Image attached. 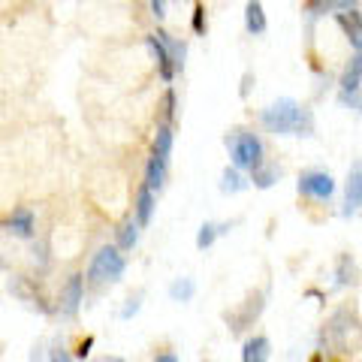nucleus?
<instances>
[{
  "mask_svg": "<svg viewBox=\"0 0 362 362\" xmlns=\"http://www.w3.org/2000/svg\"><path fill=\"white\" fill-rule=\"evenodd\" d=\"M362 350V320L356 308L341 305L329 314L320 329V354H359Z\"/></svg>",
  "mask_w": 362,
  "mask_h": 362,
  "instance_id": "1",
  "label": "nucleus"
},
{
  "mask_svg": "<svg viewBox=\"0 0 362 362\" xmlns=\"http://www.w3.org/2000/svg\"><path fill=\"white\" fill-rule=\"evenodd\" d=\"M263 127L275 136H311L314 133V115L293 97H281L259 112Z\"/></svg>",
  "mask_w": 362,
  "mask_h": 362,
  "instance_id": "2",
  "label": "nucleus"
},
{
  "mask_svg": "<svg viewBox=\"0 0 362 362\" xmlns=\"http://www.w3.org/2000/svg\"><path fill=\"white\" fill-rule=\"evenodd\" d=\"M226 148H230V157H233V166L235 169H254L263 166V142L259 136L251 133V130H233L226 136Z\"/></svg>",
  "mask_w": 362,
  "mask_h": 362,
  "instance_id": "3",
  "label": "nucleus"
},
{
  "mask_svg": "<svg viewBox=\"0 0 362 362\" xmlns=\"http://www.w3.org/2000/svg\"><path fill=\"white\" fill-rule=\"evenodd\" d=\"M124 269H127V259H124L121 247L118 245H103L88 266V284L100 287V284H106V281H121Z\"/></svg>",
  "mask_w": 362,
  "mask_h": 362,
  "instance_id": "4",
  "label": "nucleus"
},
{
  "mask_svg": "<svg viewBox=\"0 0 362 362\" xmlns=\"http://www.w3.org/2000/svg\"><path fill=\"white\" fill-rule=\"evenodd\" d=\"M263 308H266V290H254V293H247V299L239 305V308L223 311V320L230 326L233 335H242L247 326L257 323V317L263 314Z\"/></svg>",
  "mask_w": 362,
  "mask_h": 362,
  "instance_id": "5",
  "label": "nucleus"
},
{
  "mask_svg": "<svg viewBox=\"0 0 362 362\" xmlns=\"http://www.w3.org/2000/svg\"><path fill=\"white\" fill-rule=\"evenodd\" d=\"M299 194L317 202H329L335 194V178L323 169H308V173L299 175Z\"/></svg>",
  "mask_w": 362,
  "mask_h": 362,
  "instance_id": "6",
  "label": "nucleus"
},
{
  "mask_svg": "<svg viewBox=\"0 0 362 362\" xmlns=\"http://www.w3.org/2000/svg\"><path fill=\"white\" fill-rule=\"evenodd\" d=\"M82 299H85V275L73 272V275L64 281V287H61L58 311H61L64 317H76V314H78V305H82Z\"/></svg>",
  "mask_w": 362,
  "mask_h": 362,
  "instance_id": "7",
  "label": "nucleus"
},
{
  "mask_svg": "<svg viewBox=\"0 0 362 362\" xmlns=\"http://www.w3.org/2000/svg\"><path fill=\"white\" fill-rule=\"evenodd\" d=\"M145 45L151 49V58L157 61V73H160V78H163V82H173L178 70H175V61H173V52H169L166 40L160 37V30L148 33V37H145Z\"/></svg>",
  "mask_w": 362,
  "mask_h": 362,
  "instance_id": "8",
  "label": "nucleus"
},
{
  "mask_svg": "<svg viewBox=\"0 0 362 362\" xmlns=\"http://www.w3.org/2000/svg\"><path fill=\"white\" fill-rule=\"evenodd\" d=\"M362 206V160H356L354 166H350L347 173V181H344V209L341 214L344 218H350V214H356Z\"/></svg>",
  "mask_w": 362,
  "mask_h": 362,
  "instance_id": "9",
  "label": "nucleus"
},
{
  "mask_svg": "<svg viewBox=\"0 0 362 362\" xmlns=\"http://www.w3.org/2000/svg\"><path fill=\"white\" fill-rule=\"evenodd\" d=\"M4 226H6V233L18 235V239H30L33 230H37V218H33V211H30V209L21 206V209H16V211L4 221Z\"/></svg>",
  "mask_w": 362,
  "mask_h": 362,
  "instance_id": "10",
  "label": "nucleus"
},
{
  "mask_svg": "<svg viewBox=\"0 0 362 362\" xmlns=\"http://www.w3.org/2000/svg\"><path fill=\"white\" fill-rule=\"evenodd\" d=\"M359 82H362V54H354V61L347 64V70L341 76V100L344 103H354L356 100Z\"/></svg>",
  "mask_w": 362,
  "mask_h": 362,
  "instance_id": "11",
  "label": "nucleus"
},
{
  "mask_svg": "<svg viewBox=\"0 0 362 362\" xmlns=\"http://www.w3.org/2000/svg\"><path fill=\"white\" fill-rule=\"evenodd\" d=\"M335 21H338V28L344 30L350 45H354L356 52H362V16L356 9H347V13H335Z\"/></svg>",
  "mask_w": 362,
  "mask_h": 362,
  "instance_id": "12",
  "label": "nucleus"
},
{
  "mask_svg": "<svg viewBox=\"0 0 362 362\" xmlns=\"http://www.w3.org/2000/svg\"><path fill=\"white\" fill-rule=\"evenodd\" d=\"M272 356V341L266 335H251L242 344V362H269Z\"/></svg>",
  "mask_w": 362,
  "mask_h": 362,
  "instance_id": "13",
  "label": "nucleus"
},
{
  "mask_svg": "<svg viewBox=\"0 0 362 362\" xmlns=\"http://www.w3.org/2000/svg\"><path fill=\"white\" fill-rule=\"evenodd\" d=\"M151 214H154V190L148 185L139 187V194H136V206H133V218L139 226H148L151 223Z\"/></svg>",
  "mask_w": 362,
  "mask_h": 362,
  "instance_id": "14",
  "label": "nucleus"
},
{
  "mask_svg": "<svg viewBox=\"0 0 362 362\" xmlns=\"http://www.w3.org/2000/svg\"><path fill=\"white\" fill-rule=\"evenodd\" d=\"M245 30L259 37L266 33V13H263V4L259 0H247L245 4Z\"/></svg>",
  "mask_w": 362,
  "mask_h": 362,
  "instance_id": "15",
  "label": "nucleus"
},
{
  "mask_svg": "<svg viewBox=\"0 0 362 362\" xmlns=\"http://www.w3.org/2000/svg\"><path fill=\"white\" fill-rule=\"evenodd\" d=\"M166 169H169V160L151 154L148 163H145V185H148L151 190H160L166 185Z\"/></svg>",
  "mask_w": 362,
  "mask_h": 362,
  "instance_id": "16",
  "label": "nucleus"
},
{
  "mask_svg": "<svg viewBox=\"0 0 362 362\" xmlns=\"http://www.w3.org/2000/svg\"><path fill=\"white\" fill-rule=\"evenodd\" d=\"M173 127L169 124H160L154 133V145H151V154L154 157H163V160H169V154H173Z\"/></svg>",
  "mask_w": 362,
  "mask_h": 362,
  "instance_id": "17",
  "label": "nucleus"
},
{
  "mask_svg": "<svg viewBox=\"0 0 362 362\" xmlns=\"http://www.w3.org/2000/svg\"><path fill=\"white\" fill-rule=\"evenodd\" d=\"M347 284H356V263L350 254H341L335 266V287H347Z\"/></svg>",
  "mask_w": 362,
  "mask_h": 362,
  "instance_id": "18",
  "label": "nucleus"
},
{
  "mask_svg": "<svg viewBox=\"0 0 362 362\" xmlns=\"http://www.w3.org/2000/svg\"><path fill=\"white\" fill-rule=\"evenodd\" d=\"M226 230H230V223H211V221H206L199 226V233H197V247H199V251H206V247H211L214 239H218L221 233H226Z\"/></svg>",
  "mask_w": 362,
  "mask_h": 362,
  "instance_id": "19",
  "label": "nucleus"
},
{
  "mask_svg": "<svg viewBox=\"0 0 362 362\" xmlns=\"http://www.w3.org/2000/svg\"><path fill=\"white\" fill-rule=\"evenodd\" d=\"M197 293V284L194 278H175L173 284H169V299L173 302H190Z\"/></svg>",
  "mask_w": 362,
  "mask_h": 362,
  "instance_id": "20",
  "label": "nucleus"
},
{
  "mask_svg": "<svg viewBox=\"0 0 362 362\" xmlns=\"http://www.w3.org/2000/svg\"><path fill=\"white\" fill-rule=\"evenodd\" d=\"M136 242H139V223H136V218H127L118 226V247L121 251H130Z\"/></svg>",
  "mask_w": 362,
  "mask_h": 362,
  "instance_id": "21",
  "label": "nucleus"
},
{
  "mask_svg": "<svg viewBox=\"0 0 362 362\" xmlns=\"http://www.w3.org/2000/svg\"><path fill=\"white\" fill-rule=\"evenodd\" d=\"M278 175H281V169L278 166H272V163H263V166H257L254 173H251V181L259 187V190H266V187H272L278 181Z\"/></svg>",
  "mask_w": 362,
  "mask_h": 362,
  "instance_id": "22",
  "label": "nucleus"
},
{
  "mask_svg": "<svg viewBox=\"0 0 362 362\" xmlns=\"http://www.w3.org/2000/svg\"><path fill=\"white\" fill-rule=\"evenodd\" d=\"M247 187V181L239 175V169H230V166H226L223 169V173H221V190H223V194H239V190H245Z\"/></svg>",
  "mask_w": 362,
  "mask_h": 362,
  "instance_id": "23",
  "label": "nucleus"
},
{
  "mask_svg": "<svg viewBox=\"0 0 362 362\" xmlns=\"http://www.w3.org/2000/svg\"><path fill=\"white\" fill-rule=\"evenodd\" d=\"M356 0H311L308 9L311 13H326V9H335V13H347V9H354Z\"/></svg>",
  "mask_w": 362,
  "mask_h": 362,
  "instance_id": "24",
  "label": "nucleus"
},
{
  "mask_svg": "<svg viewBox=\"0 0 362 362\" xmlns=\"http://www.w3.org/2000/svg\"><path fill=\"white\" fill-rule=\"evenodd\" d=\"M139 305H142V293H136V296L127 299V305H124V311H121V320H130V317L139 311Z\"/></svg>",
  "mask_w": 362,
  "mask_h": 362,
  "instance_id": "25",
  "label": "nucleus"
},
{
  "mask_svg": "<svg viewBox=\"0 0 362 362\" xmlns=\"http://www.w3.org/2000/svg\"><path fill=\"white\" fill-rule=\"evenodd\" d=\"M49 362H73V356H70V350H66L64 344H54L49 350Z\"/></svg>",
  "mask_w": 362,
  "mask_h": 362,
  "instance_id": "26",
  "label": "nucleus"
},
{
  "mask_svg": "<svg viewBox=\"0 0 362 362\" xmlns=\"http://www.w3.org/2000/svg\"><path fill=\"white\" fill-rule=\"evenodd\" d=\"M194 30H197V33L206 30V9H202V4L194 6Z\"/></svg>",
  "mask_w": 362,
  "mask_h": 362,
  "instance_id": "27",
  "label": "nucleus"
},
{
  "mask_svg": "<svg viewBox=\"0 0 362 362\" xmlns=\"http://www.w3.org/2000/svg\"><path fill=\"white\" fill-rule=\"evenodd\" d=\"M163 115L166 118L175 115V94H173V90H166V94H163Z\"/></svg>",
  "mask_w": 362,
  "mask_h": 362,
  "instance_id": "28",
  "label": "nucleus"
},
{
  "mask_svg": "<svg viewBox=\"0 0 362 362\" xmlns=\"http://www.w3.org/2000/svg\"><path fill=\"white\" fill-rule=\"evenodd\" d=\"M151 362H178V354L175 350H157Z\"/></svg>",
  "mask_w": 362,
  "mask_h": 362,
  "instance_id": "29",
  "label": "nucleus"
},
{
  "mask_svg": "<svg viewBox=\"0 0 362 362\" xmlns=\"http://www.w3.org/2000/svg\"><path fill=\"white\" fill-rule=\"evenodd\" d=\"M90 347H94V335H88V338H85V341H82V344H78V350H76V356H78V359H85V356L90 354Z\"/></svg>",
  "mask_w": 362,
  "mask_h": 362,
  "instance_id": "30",
  "label": "nucleus"
},
{
  "mask_svg": "<svg viewBox=\"0 0 362 362\" xmlns=\"http://www.w3.org/2000/svg\"><path fill=\"white\" fill-rule=\"evenodd\" d=\"M151 13H154V18H163L166 16V0H151Z\"/></svg>",
  "mask_w": 362,
  "mask_h": 362,
  "instance_id": "31",
  "label": "nucleus"
},
{
  "mask_svg": "<svg viewBox=\"0 0 362 362\" xmlns=\"http://www.w3.org/2000/svg\"><path fill=\"white\" fill-rule=\"evenodd\" d=\"M308 362H326V359H323V354H320V350H314V354H311V359H308Z\"/></svg>",
  "mask_w": 362,
  "mask_h": 362,
  "instance_id": "32",
  "label": "nucleus"
},
{
  "mask_svg": "<svg viewBox=\"0 0 362 362\" xmlns=\"http://www.w3.org/2000/svg\"><path fill=\"white\" fill-rule=\"evenodd\" d=\"M100 362H127V359H121V356H103Z\"/></svg>",
  "mask_w": 362,
  "mask_h": 362,
  "instance_id": "33",
  "label": "nucleus"
}]
</instances>
